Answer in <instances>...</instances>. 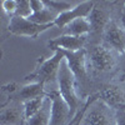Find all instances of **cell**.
Here are the masks:
<instances>
[{
  "label": "cell",
  "mask_w": 125,
  "mask_h": 125,
  "mask_svg": "<svg viewBox=\"0 0 125 125\" xmlns=\"http://www.w3.org/2000/svg\"><path fill=\"white\" fill-rule=\"evenodd\" d=\"M88 43V36H73V35H60L48 41V46L55 50H65V51H79L84 49Z\"/></svg>",
  "instance_id": "12"
},
{
  "label": "cell",
  "mask_w": 125,
  "mask_h": 125,
  "mask_svg": "<svg viewBox=\"0 0 125 125\" xmlns=\"http://www.w3.org/2000/svg\"><path fill=\"white\" fill-rule=\"evenodd\" d=\"M120 80L125 83V73H124V74H121V76H120Z\"/></svg>",
  "instance_id": "27"
},
{
  "label": "cell",
  "mask_w": 125,
  "mask_h": 125,
  "mask_svg": "<svg viewBox=\"0 0 125 125\" xmlns=\"http://www.w3.org/2000/svg\"><path fill=\"white\" fill-rule=\"evenodd\" d=\"M120 24L125 29V6H123V9L120 10Z\"/></svg>",
  "instance_id": "24"
},
{
  "label": "cell",
  "mask_w": 125,
  "mask_h": 125,
  "mask_svg": "<svg viewBox=\"0 0 125 125\" xmlns=\"http://www.w3.org/2000/svg\"><path fill=\"white\" fill-rule=\"evenodd\" d=\"M88 108L80 125H116V111L101 101L98 93L88 96Z\"/></svg>",
  "instance_id": "4"
},
{
  "label": "cell",
  "mask_w": 125,
  "mask_h": 125,
  "mask_svg": "<svg viewBox=\"0 0 125 125\" xmlns=\"http://www.w3.org/2000/svg\"><path fill=\"white\" fill-rule=\"evenodd\" d=\"M121 55H123V56H124V58H125V50H124V53H123V54H121Z\"/></svg>",
  "instance_id": "28"
},
{
  "label": "cell",
  "mask_w": 125,
  "mask_h": 125,
  "mask_svg": "<svg viewBox=\"0 0 125 125\" xmlns=\"http://www.w3.org/2000/svg\"><path fill=\"white\" fill-rule=\"evenodd\" d=\"M116 125H125V111H116Z\"/></svg>",
  "instance_id": "23"
},
{
  "label": "cell",
  "mask_w": 125,
  "mask_h": 125,
  "mask_svg": "<svg viewBox=\"0 0 125 125\" xmlns=\"http://www.w3.org/2000/svg\"><path fill=\"white\" fill-rule=\"evenodd\" d=\"M91 31L90 23L88 18H80L68 24L62 29V35H73V36H89Z\"/></svg>",
  "instance_id": "15"
},
{
  "label": "cell",
  "mask_w": 125,
  "mask_h": 125,
  "mask_svg": "<svg viewBox=\"0 0 125 125\" xmlns=\"http://www.w3.org/2000/svg\"><path fill=\"white\" fill-rule=\"evenodd\" d=\"M62 55H64L70 70L73 71L78 88L80 90V96L81 99H86V90L90 85V75L88 70V59H86V48L81 49L79 51H65L61 50Z\"/></svg>",
  "instance_id": "5"
},
{
  "label": "cell",
  "mask_w": 125,
  "mask_h": 125,
  "mask_svg": "<svg viewBox=\"0 0 125 125\" xmlns=\"http://www.w3.org/2000/svg\"><path fill=\"white\" fill-rule=\"evenodd\" d=\"M56 83H58L60 95L64 98V100L70 106L73 116H75L76 113L80 110V108L84 105L85 103H83V99L80 98V95H78V93H76L78 83H76V79H75L74 74H73V71L70 70L65 58L61 61Z\"/></svg>",
  "instance_id": "3"
},
{
  "label": "cell",
  "mask_w": 125,
  "mask_h": 125,
  "mask_svg": "<svg viewBox=\"0 0 125 125\" xmlns=\"http://www.w3.org/2000/svg\"><path fill=\"white\" fill-rule=\"evenodd\" d=\"M51 100V118L50 125H69L73 120V114L70 106L60 95L59 90H50L46 95Z\"/></svg>",
  "instance_id": "8"
},
{
  "label": "cell",
  "mask_w": 125,
  "mask_h": 125,
  "mask_svg": "<svg viewBox=\"0 0 125 125\" xmlns=\"http://www.w3.org/2000/svg\"><path fill=\"white\" fill-rule=\"evenodd\" d=\"M1 8H3V11L9 18H11V16L15 15L16 8H18V0H3Z\"/></svg>",
  "instance_id": "21"
},
{
  "label": "cell",
  "mask_w": 125,
  "mask_h": 125,
  "mask_svg": "<svg viewBox=\"0 0 125 125\" xmlns=\"http://www.w3.org/2000/svg\"><path fill=\"white\" fill-rule=\"evenodd\" d=\"M101 44L108 46L109 49L114 50L115 53L121 55L125 50V29L121 24L118 23V20L111 19L108 24L104 35L101 39Z\"/></svg>",
  "instance_id": "11"
},
{
  "label": "cell",
  "mask_w": 125,
  "mask_h": 125,
  "mask_svg": "<svg viewBox=\"0 0 125 125\" xmlns=\"http://www.w3.org/2000/svg\"><path fill=\"white\" fill-rule=\"evenodd\" d=\"M62 60H64V55L61 50H55L51 58L40 56L34 70L24 76V83H40L46 86L48 84L58 81V74Z\"/></svg>",
  "instance_id": "2"
},
{
  "label": "cell",
  "mask_w": 125,
  "mask_h": 125,
  "mask_svg": "<svg viewBox=\"0 0 125 125\" xmlns=\"http://www.w3.org/2000/svg\"><path fill=\"white\" fill-rule=\"evenodd\" d=\"M98 96L115 111H125V83L120 79L115 83L104 84L98 91Z\"/></svg>",
  "instance_id": "6"
},
{
  "label": "cell",
  "mask_w": 125,
  "mask_h": 125,
  "mask_svg": "<svg viewBox=\"0 0 125 125\" xmlns=\"http://www.w3.org/2000/svg\"><path fill=\"white\" fill-rule=\"evenodd\" d=\"M54 26V24L50 25H39L33 21H30L26 18H19V16H11L9 19L8 24V31L16 36H26L36 39L43 31L48 30L49 28Z\"/></svg>",
  "instance_id": "9"
},
{
  "label": "cell",
  "mask_w": 125,
  "mask_h": 125,
  "mask_svg": "<svg viewBox=\"0 0 125 125\" xmlns=\"http://www.w3.org/2000/svg\"><path fill=\"white\" fill-rule=\"evenodd\" d=\"M50 118H51V100L46 96L41 109L34 116L28 119L24 123V125H50Z\"/></svg>",
  "instance_id": "16"
},
{
  "label": "cell",
  "mask_w": 125,
  "mask_h": 125,
  "mask_svg": "<svg viewBox=\"0 0 125 125\" xmlns=\"http://www.w3.org/2000/svg\"><path fill=\"white\" fill-rule=\"evenodd\" d=\"M110 15H111L110 9L103 6V5L99 6L95 3V6H94L93 11L88 16V20L90 23V28H91V31L88 36V40H89V38H94L91 44H101L100 39H103L104 31H105L108 24L111 20Z\"/></svg>",
  "instance_id": "7"
},
{
  "label": "cell",
  "mask_w": 125,
  "mask_h": 125,
  "mask_svg": "<svg viewBox=\"0 0 125 125\" xmlns=\"http://www.w3.org/2000/svg\"><path fill=\"white\" fill-rule=\"evenodd\" d=\"M30 5H31V9H33V14L40 11V10H43L45 8L44 0H30Z\"/></svg>",
  "instance_id": "22"
},
{
  "label": "cell",
  "mask_w": 125,
  "mask_h": 125,
  "mask_svg": "<svg viewBox=\"0 0 125 125\" xmlns=\"http://www.w3.org/2000/svg\"><path fill=\"white\" fill-rule=\"evenodd\" d=\"M45 98L46 96L36 98V99H33V100H29V101L24 103V108H25V121L28 119H30L31 116H34L35 114L41 109V106H43V104L45 101Z\"/></svg>",
  "instance_id": "19"
},
{
  "label": "cell",
  "mask_w": 125,
  "mask_h": 125,
  "mask_svg": "<svg viewBox=\"0 0 125 125\" xmlns=\"http://www.w3.org/2000/svg\"><path fill=\"white\" fill-rule=\"evenodd\" d=\"M86 108H88V103L85 101V104H84V106H83V111H81V115H80V118L78 119V121L74 124V125H80V121H81V118H83V115H84V113H85V110H86Z\"/></svg>",
  "instance_id": "26"
},
{
  "label": "cell",
  "mask_w": 125,
  "mask_h": 125,
  "mask_svg": "<svg viewBox=\"0 0 125 125\" xmlns=\"http://www.w3.org/2000/svg\"><path fill=\"white\" fill-rule=\"evenodd\" d=\"M33 15V9H31L30 1L29 0H18V8L14 16L19 18H30Z\"/></svg>",
  "instance_id": "20"
},
{
  "label": "cell",
  "mask_w": 125,
  "mask_h": 125,
  "mask_svg": "<svg viewBox=\"0 0 125 125\" xmlns=\"http://www.w3.org/2000/svg\"><path fill=\"white\" fill-rule=\"evenodd\" d=\"M48 95V91L45 90V85L40 83H26L24 85H19L18 89L11 94L6 96V99L18 100L20 103H26L29 100H33L36 98H43Z\"/></svg>",
  "instance_id": "13"
},
{
  "label": "cell",
  "mask_w": 125,
  "mask_h": 125,
  "mask_svg": "<svg viewBox=\"0 0 125 125\" xmlns=\"http://www.w3.org/2000/svg\"><path fill=\"white\" fill-rule=\"evenodd\" d=\"M58 16L59 15L55 11H53L50 8H48L45 5V8L43 10H40V11H38V13H34L28 19L30 20V21H33L35 24H39V25H50V24L55 23Z\"/></svg>",
  "instance_id": "17"
},
{
  "label": "cell",
  "mask_w": 125,
  "mask_h": 125,
  "mask_svg": "<svg viewBox=\"0 0 125 125\" xmlns=\"http://www.w3.org/2000/svg\"><path fill=\"white\" fill-rule=\"evenodd\" d=\"M83 106H84V105H83ZM83 106H81V108H80V110H79V111L76 113V115H75L74 118H73V120L70 121V124H69V125H74V124H75V123L78 121V119H79V118H80V115H81V111H83Z\"/></svg>",
  "instance_id": "25"
},
{
  "label": "cell",
  "mask_w": 125,
  "mask_h": 125,
  "mask_svg": "<svg viewBox=\"0 0 125 125\" xmlns=\"http://www.w3.org/2000/svg\"><path fill=\"white\" fill-rule=\"evenodd\" d=\"M118 53L103 44H90L86 48L89 75L99 78L113 73L118 64Z\"/></svg>",
  "instance_id": "1"
},
{
  "label": "cell",
  "mask_w": 125,
  "mask_h": 125,
  "mask_svg": "<svg viewBox=\"0 0 125 125\" xmlns=\"http://www.w3.org/2000/svg\"><path fill=\"white\" fill-rule=\"evenodd\" d=\"M44 3L48 8H50L58 15L74 9L79 4V3H75V1H56V0H44Z\"/></svg>",
  "instance_id": "18"
},
{
  "label": "cell",
  "mask_w": 125,
  "mask_h": 125,
  "mask_svg": "<svg viewBox=\"0 0 125 125\" xmlns=\"http://www.w3.org/2000/svg\"><path fill=\"white\" fill-rule=\"evenodd\" d=\"M94 6H95V1H81L74 9L60 14L58 16V19L55 20L54 25H56L60 29H64L68 24H70L71 21H74L76 19L88 18L90 15V13L93 11Z\"/></svg>",
  "instance_id": "14"
},
{
  "label": "cell",
  "mask_w": 125,
  "mask_h": 125,
  "mask_svg": "<svg viewBox=\"0 0 125 125\" xmlns=\"http://www.w3.org/2000/svg\"><path fill=\"white\" fill-rule=\"evenodd\" d=\"M25 108L18 100L6 99L0 106V125H24Z\"/></svg>",
  "instance_id": "10"
}]
</instances>
